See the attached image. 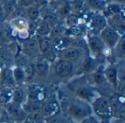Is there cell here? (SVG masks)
Listing matches in <instances>:
<instances>
[{
    "label": "cell",
    "instance_id": "cell-1",
    "mask_svg": "<svg viewBox=\"0 0 125 123\" xmlns=\"http://www.w3.org/2000/svg\"><path fill=\"white\" fill-rule=\"evenodd\" d=\"M67 112L72 117L84 119L91 114L89 108L81 101H73L67 106Z\"/></svg>",
    "mask_w": 125,
    "mask_h": 123
},
{
    "label": "cell",
    "instance_id": "cell-2",
    "mask_svg": "<svg viewBox=\"0 0 125 123\" xmlns=\"http://www.w3.org/2000/svg\"><path fill=\"white\" fill-rule=\"evenodd\" d=\"M94 111L101 119L107 120L111 115L110 100L105 97L97 98L93 104Z\"/></svg>",
    "mask_w": 125,
    "mask_h": 123
},
{
    "label": "cell",
    "instance_id": "cell-3",
    "mask_svg": "<svg viewBox=\"0 0 125 123\" xmlns=\"http://www.w3.org/2000/svg\"><path fill=\"white\" fill-rule=\"evenodd\" d=\"M100 39L109 47H114L118 43L120 34L109 26H106L100 31Z\"/></svg>",
    "mask_w": 125,
    "mask_h": 123
},
{
    "label": "cell",
    "instance_id": "cell-4",
    "mask_svg": "<svg viewBox=\"0 0 125 123\" xmlns=\"http://www.w3.org/2000/svg\"><path fill=\"white\" fill-rule=\"evenodd\" d=\"M107 24L119 34H123L125 30V18L123 13L116 14L107 18Z\"/></svg>",
    "mask_w": 125,
    "mask_h": 123
},
{
    "label": "cell",
    "instance_id": "cell-5",
    "mask_svg": "<svg viewBox=\"0 0 125 123\" xmlns=\"http://www.w3.org/2000/svg\"><path fill=\"white\" fill-rule=\"evenodd\" d=\"M73 70V65L71 62L67 60H60L55 67V71L57 76L62 78H65L69 76Z\"/></svg>",
    "mask_w": 125,
    "mask_h": 123
},
{
    "label": "cell",
    "instance_id": "cell-6",
    "mask_svg": "<svg viewBox=\"0 0 125 123\" xmlns=\"http://www.w3.org/2000/svg\"><path fill=\"white\" fill-rule=\"evenodd\" d=\"M39 50L42 54L48 58H51L53 56V43L50 38L43 37L40 41H38Z\"/></svg>",
    "mask_w": 125,
    "mask_h": 123
},
{
    "label": "cell",
    "instance_id": "cell-7",
    "mask_svg": "<svg viewBox=\"0 0 125 123\" xmlns=\"http://www.w3.org/2000/svg\"><path fill=\"white\" fill-rule=\"evenodd\" d=\"M81 55V51L79 48L75 47H69L64 48L62 52V56L63 59L69 62H74L78 60Z\"/></svg>",
    "mask_w": 125,
    "mask_h": 123
},
{
    "label": "cell",
    "instance_id": "cell-8",
    "mask_svg": "<svg viewBox=\"0 0 125 123\" xmlns=\"http://www.w3.org/2000/svg\"><path fill=\"white\" fill-rule=\"evenodd\" d=\"M59 111V106L56 102H48L42 105L40 112L44 117H51L55 116Z\"/></svg>",
    "mask_w": 125,
    "mask_h": 123
},
{
    "label": "cell",
    "instance_id": "cell-9",
    "mask_svg": "<svg viewBox=\"0 0 125 123\" xmlns=\"http://www.w3.org/2000/svg\"><path fill=\"white\" fill-rule=\"evenodd\" d=\"M91 24L94 29L100 32L103 30L106 26H108L106 18L103 15H100V14L96 15L92 18Z\"/></svg>",
    "mask_w": 125,
    "mask_h": 123
},
{
    "label": "cell",
    "instance_id": "cell-10",
    "mask_svg": "<svg viewBox=\"0 0 125 123\" xmlns=\"http://www.w3.org/2000/svg\"><path fill=\"white\" fill-rule=\"evenodd\" d=\"M89 47L93 53L95 54H100L102 53L104 48V43L99 37H91L89 41Z\"/></svg>",
    "mask_w": 125,
    "mask_h": 123
},
{
    "label": "cell",
    "instance_id": "cell-11",
    "mask_svg": "<svg viewBox=\"0 0 125 123\" xmlns=\"http://www.w3.org/2000/svg\"><path fill=\"white\" fill-rule=\"evenodd\" d=\"M121 6L122 5H119V4H116V3L109 4L106 5V7L103 10V15L107 18H109V17L114 15H116V14L123 13V12L122 11Z\"/></svg>",
    "mask_w": 125,
    "mask_h": 123
},
{
    "label": "cell",
    "instance_id": "cell-12",
    "mask_svg": "<svg viewBox=\"0 0 125 123\" xmlns=\"http://www.w3.org/2000/svg\"><path fill=\"white\" fill-rule=\"evenodd\" d=\"M105 77L114 86L115 88H117L118 85V71L114 67H110L106 69L105 71Z\"/></svg>",
    "mask_w": 125,
    "mask_h": 123
},
{
    "label": "cell",
    "instance_id": "cell-13",
    "mask_svg": "<svg viewBox=\"0 0 125 123\" xmlns=\"http://www.w3.org/2000/svg\"><path fill=\"white\" fill-rule=\"evenodd\" d=\"M84 2L89 8L97 11H103L107 5L105 0H84Z\"/></svg>",
    "mask_w": 125,
    "mask_h": 123
},
{
    "label": "cell",
    "instance_id": "cell-14",
    "mask_svg": "<svg viewBox=\"0 0 125 123\" xmlns=\"http://www.w3.org/2000/svg\"><path fill=\"white\" fill-rule=\"evenodd\" d=\"M26 10V18L31 21H36L40 16V8L31 6L27 8H25Z\"/></svg>",
    "mask_w": 125,
    "mask_h": 123
},
{
    "label": "cell",
    "instance_id": "cell-15",
    "mask_svg": "<svg viewBox=\"0 0 125 123\" xmlns=\"http://www.w3.org/2000/svg\"><path fill=\"white\" fill-rule=\"evenodd\" d=\"M16 7L17 4L15 0H4L1 7L4 13H6L7 15H12Z\"/></svg>",
    "mask_w": 125,
    "mask_h": 123
},
{
    "label": "cell",
    "instance_id": "cell-16",
    "mask_svg": "<svg viewBox=\"0 0 125 123\" xmlns=\"http://www.w3.org/2000/svg\"><path fill=\"white\" fill-rule=\"evenodd\" d=\"M24 48L29 54H34L39 51L38 41L34 39H30L24 43Z\"/></svg>",
    "mask_w": 125,
    "mask_h": 123
},
{
    "label": "cell",
    "instance_id": "cell-17",
    "mask_svg": "<svg viewBox=\"0 0 125 123\" xmlns=\"http://www.w3.org/2000/svg\"><path fill=\"white\" fill-rule=\"evenodd\" d=\"M7 110L10 113V115H12L13 117L16 118V119H21V118H23L24 117V114L23 112L15 105H10L9 107L7 108Z\"/></svg>",
    "mask_w": 125,
    "mask_h": 123
},
{
    "label": "cell",
    "instance_id": "cell-18",
    "mask_svg": "<svg viewBox=\"0 0 125 123\" xmlns=\"http://www.w3.org/2000/svg\"><path fill=\"white\" fill-rule=\"evenodd\" d=\"M34 73H36L40 76H45L48 72V65L46 63L43 62H37L35 65H34Z\"/></svg>",
    "mask_w": 125,
    "mask_h": 123
},
{
    "label": "cell",
    "instance_id": "cell-19",
    "mask_svg": "<svg viewBox=\"0 0 125 123\" xmlns=\"http://www.w3.org/2000/svg\"><path fill=\"white\" fill-rule=\"evenodd\" d=\"M37 32L39 35L42 37H45L51 32V27L42 21L38 26L37 29Z\"/></svg>",
    "mask_w": 125,
    "mask_h": 123
},
{
    "label": "cell",
    "instance_id": "cell-20",
    "mask_svg": "<svg viewBox=\"0 0 125 123\" xmlns=\"http://www.w3.org/2000/svg\"><path fill=\"white\" fill-rule=\"evenodd\" d=\"M84 5L85 2L83 0H74L73 3L70 4L71 10L75 13H81L83 9Z\"/></svg>",
    "mask_w": 125,
    "mask_h": 123
},
{
    "label": "cell",
    "instance_id": "cell-21",
    "mask_svg": "<svg viewBox=\"0 0 125 123\" xmlns=\"http://www.w3.org/2000/svg\"><path fill=\"white\" fill-rule=\"evenodd\" d=\"M22 72L23 74V77L26 79H30L32 78L34 73V65L28 64L24 66V67L22 69Z\"/></svg>",
    "mask_w": 125,
    "mask_h": 123
},
{
    "label": "cell",
    "instance_id": "cell-22",
    "mask_svg": "<svg viewBox=\"0 0 125 123\" xmlns=\"http://www.w3.org/2000/svg\"><path fill=\"white\" fill-rule=\"evenodd\" d=\"M43 21L45 22L51 28L55 26L56 25H57L58 23V18L57 16L53 15V14H47L45 15L44 18H43Z\"/></svg>",
    "mask_w": 125,
    "mask_h": 123
},
{
    "label": "cell",
    "instance_id": "cell-23",
    "mask_svg": "<svg viewBox=\"0 0 125 123\" xmlns=\"http://www.w3.org/2000/svg\"><path fill=\"white\" fill-rule=\"evenodd\" d=\"M42 105L38 101H29L27 105V109L30 113H34V112H39L41 111Z\"/></svg>",
    "mask_w": 125,
    "mask_h": 123
},
{
    "label": "cell",
    "instance_id": "cell-24",
    "mask_svg": "<svg viewBox=\"0 0 125 123\" xmlns=\"http://www.w3.org/2000/svg\"><path fill=\"white\" fill-rule=\"evenodd\" d=\"M71 11V6H70V3L69 2H65L64 4H62V6L58 10V15L60 17L64 18L67 17L70 12Z\"/></svg>",
    "mask_w": 125,
    "mask_h": 123
},
{
    "label": "cell",
    "instance_id": "cell-25",
    "mask_svg": "<svg viewBox=\"0 0 125 123\" xmlns=\"http://www.w3.org/2000/svg\"><path fill=\"white\" fill-rule=\"evenodd\" d=\"M12 98H13V101L15 103H17V104L21 103L23 101V98H24V93H23V90L21 89H15V92H13Z\"/></svg>",
    "mask_w": 125,
    "mask_h": 123
},
{
    "label": "cell",
    "instance_id": "cell-26",
    "mask_svg": "<svg viewBox=\"0 0 125 123\" xmlns=\"http://www.w3.org/2000/svg\"><path fill=\"white\" fill-rule=\"evenodd\" d=\"M12 15L15 17V18H26V10L25 8L21 7L20 6H17V7L15 9L13 12L12 13Z\"/></svg>",
    "mask_w": 125,
    "mask_h": 123
},
{
    "label": "cell",
    "instance_id": "cell-27",
    "mask_svg": "<svg viewBox=\"0 0 125 123\" xmlns=\"http://www.w3.org/2000/svg\"><path fill=\"white\" fill-rule=\"evenodd\" d=\"M62 34V28L60 26H57V25L53 26V30H51V37L54 38L56 40H59L61 38Z\"/></svg>",
    "mask_w": 125,
    "mask_h": 123
},
{
    "label": "cell",
    "instance_id": "cell-28",
    "mask_svg": "<svg viewBox=\"0 0 125 123\" xmlns=\"http://www.w3.org/2000/svg\"><path fill=\"white\" fill-rule=\"evenodd\" d=\"M78 95L83 99H89L92 97V92L87 88H80L77 91Z\"/></svg>",
    "mask_w": 125,
    "mask_h": 123
},
{
    "label": "cell",
    "instance_id": "cell-29",
    "mask_svg": "<svg viewBox=\"0 0 125 123\" xmlns=\"http://www.w3.org/2000/svg\"><path fill=\"white\" fill-rule=\"evenodd\" d=\"M118 51H119V54L124 56L125 54V37L122 36V37H120L119 42H118Z\"/></svg>",
    "mask_w": 125,
    "mask_h": 123
},
{
    "label": "cell",
    "instance_id": "cell-30",
    "mask_svg": "<svg viewBox=\"0 0 125 123\" xmlns=\"http://www.w3.org/2000/svg\"><path fill=\"white\" fill-rule=\"evenodd\" d=\"M93 79H94L95 83H97L98 84H103L105 81V77L104 74H103V73H101L100 72H97L93 75Z\"/></svg>",
    "mask_w": 125,
    "mask_h": 123
},
{
    "label": "cell",
    "instance_id": "cell-31",
    "mask_svg": "<svg viewBox=\"0 0 125 123\" xmlns=\"http://www.w3.org/2000/svg\"><path fill=\"white\" fill-rule=\"evenodd\" d=\"M0 59L3 62H10L11 60V54L6 50H0Z\"/></svg>",
    "mask_w": 125,
    "mask_h": 123
},
{
    "label": "cell",
    "instance_id": "cell-32",
    "mask_svg": "<svg viewBox=\"0 0 125 123\" xmlns=\"http://www.w3.org/2000/svg\"><path fill=\"white\" fill-rule=\"evenodd\" d=\"M14 76H15V78L18 81H21L24 78L23 74V72H22V70L20 69V68H16V69L15 70Z\"/></svg>",
    "mask_w": 125,
    "mask_h": 123
},
{
    "label": "cell",
    "instance_id": "cell-33",
    "mask_svg": "<svg viewBox=\"0 0 125 123\" xmlns=\"http://www.w3.org/2000/svg\"><path fill=\"white\" fill-rule=\"evenodd\" d=\"M33 1H34V0H19L18 4L21 7L27 8V7L33 5Z\"/></svg>",
    "mask_w": 125,
    "mask_h": 123
},
{
    "label": "cell",
    "instance_id": "cell-34",
    "mask_svg": "<svg viewBox=\"0 0 125 123\" xmlns=\"http://www.w3.org/2000/svg\"><path fill=\"white\" fill-rule=\"evenodd\" d=\"M118 91H119V94H120V95L123 96L125 94V82H121L119 86L118 85Z\"/></svg>",
    "mask_w": 125,
    "mask_h": 123
},
{
    "label": "cell",
    "instance_id": "cell-35",
    "mask_svg": "<svg viewBox=\"0 0 125 123\" xmlns=\"http://www.w3.org/2000/svg\"><path fill=\"white\" fill-rule=\"evenodd\" d=\"M45 1V0H34V1H33V5H32V6L40 8V7L42 6V5L44 4Z\"/></svg>",
    "mask_w": 125,
    "mask_h": 123
},
{
    "label": "cell",
    "instance_id": "cell-36",
    "mask_svg": "<svg viewBox=\"0 0 125 123\" xmlns=\"http://www.w3.org/2000/svg\"><path fill=\"white\" fill-rule=\"evenodd\" d=\"M92 62L90 61H86L84 64H83V70H85L86 72L89 71L91 67H92Z\"/></svg>",
    "mask_w": 125,
    "mask_h": 123
},
{
    "label": "cell",
    "instance_id": "cell-37",
    "mask_svg": "<svg viewBox=\"0 0 125 123\" xmlns=\"http://www.w3.org/2000/svg\"><path fill=\"white\" fill-rule=\"evenodd\" d=\"M50 119V121H48V123H60V120L55 116L48 117Z\"/></svg>",
    "mask_w": 125,
    "mask_h": 123
},
{
    "label": "cell",
    "instance_id": "cell-38",
    "mask_svg": "<svg viewBox=\"0 0 125 123\" xmlns=\"http://www.w3.org/2000/svg\"><path fill=\"white\" fill-rule=\"evenodd\" d=\"M114 3L118 4L119 5H124L125 3V0H112Z\"/></svg>",
    "mask_w": 125,
    "mask_h": 123
},
{
    "label": "cell",
    "instance_id": "cell-39",
    "mask_svg": "<svg viewBox=\"0 0 125 123\" xmlns=\"http://www.w3.org/2000/svg\"><path fill=\"white\" fill-rule=\"evenodd\" d=\"M111 123H125V120L116 119V120H115L114 122H112Z\"/></svg>",
    "mask_w": 125,
    "mask_h": 123
},
{
    "label": "cell",
    "instance_id": "cell-40",
    "mask_svg": "<svg viewBox=\"0 0 125 123\" xmlns=\"http://www.w3.org/2000/svg\"><path fill=\"white\" fill-rule=\"evenodd\" d=\"M3 14H4V12H3V10H2L1 7H0V21H1V18L3 17Z\"/></svg>",
    "mask_w": 125,
    "mask_h": 123
},
{
    "label": "cell",
    "instance_id": "cell-41",
    "mask_svg": "<svg viewBox=\"0 0 125 123\" xmlns=\"http://www.w3.org/2000/svg\"><path fill=\"white\" fill-rule=\"evenodd\" d=\"M51 1H56V0H51Z\"/></svg>",
    "mask_w": 125,
    "mask_h": 123
}]
</instances>
